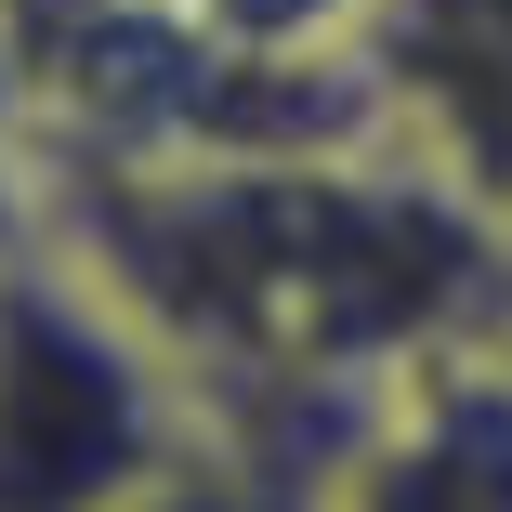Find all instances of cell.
I'll use <instances>...</instances> for the list:
<instances>
[{"label":"cell","instance_id":"obj_1","mask_svg":"<svg viewBox=\"0 0 512 512\" xmlns=\"http://www.w3.org/2000/svg\"><path fill=\"white\" fill-rule=\"evenodd\" d=\"M40 224L171 342L211 447H250L302 486L394 368L512 316V224L434 184L394 132L40 158Z\"/></svg>","mask_w":512,"mask_h":512},{"label":"cell","instance_id":"obj_2","mask_svg":"<svg viewBox=\"0 0 512 512\" xmlns=\"http://www.w3.org/2000/svg\"><path fill=\"white\" fill-rule=\"evenodd\" d=\"M211 407L53 224L0 263V512H145Z\"/></svg>","mask_w":512,"mask_h":512},{"label":"cell","instance_id":"obj_3","mask_svg":"<svg viewBox=\"0 0 512 512\" xmlns=\"http://www.w3.org/2000/svg\"><path fill=\"white\" fill-rule=\"evenodd\" d=\"M316 499L329 512H512V368H499V329L394 368L342 421V447L316 460Z\"/></svg>","mask_w":512,"mask_h":512},{"label":"cell","instance_id":"obj_4","mask_svg":"<svg viewBox=\"0 0 512 512\" xmlns=\"http://www.w3.org/2000/svg\"><path fill=\"white\" fill-rule=\"evenodd\" d=\"M355 66L381 132L486 224H512V0H368Z\"/></svg>","mask_w":512,"mask_h":512},{"label":"cell","instance_id":"obj_5","mask_svg":"<svg viewBox=\"0 0 512 512\" xmlns=\"http://www.w3.org/2000/svg\"><path fill=\"white\" fill-rule=\"evenodd\" d=\"M145 512H329L302 473H276V460H250V447H197Z\"/></svg>","mask_w":512,"mask_h":512},{"label":"cell","instance_id":"obj_6","mask_svg":"<svg viewBox=\"0 0 512 512\" xmlns=\"http://www.w3.org/2000/svg\"><path fill=\"white\" fill-rule=\"evenodd\" d=\"M0 171H40V79H27L14 14H0Z\"/></svg>","mask_w":512,"mask_h":512},{"label":"cell","instance_id":"obj_7","mask_svg":"<svg viewBox=\"0 0 512 512\" xmlns=\"http://www.w3.org/2000/svg\"><path fill=\"white\" fill-rule=\"evenodd\" d=\"M40 237V171H0V263Z\"/></svg>","mask_w":512,"mask_h":512},{"label":"cell","instance_id":"obj_8","mask_svg":"<svg viewBox=\"0 0 512 512\" xmlns=\"http://www.w3.org/2000/svg\"><path fill=\"white\" fill-rule=\"evenodd\" d=\"M499 368H512V316H499Z\"/></svg>","mask_w":512,"mask_h":512}]
</instances>
